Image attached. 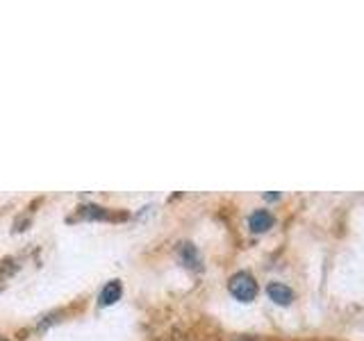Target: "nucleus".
Returning a JSON list of instances; mask_svg holds the SVG:
<instances>
[{"instance_id":"obj_1","label":"nucleus","mask_w":364,"mask_h":341,"mask_svg":"<svg viewBox=\"0 0 364 341\" xmlns=\"http://www.w3.org/2000/svg\"><path fill=\"white\" fill-rule=\"evenodd\" d=\"M228 291H230V296L239 303H253L259 293V284L253 273L237 271L235 276H230V280H228Z\"/></svg>"},{"instance_id":"obj_2","label":"nucleus","mask_w":364,"mask_h":341,"mask_svg":"<svg viewBox=\"0 0 364 341\" xmlns=\"http://www.w3.org/2000/svg\"><path fill=\"white\" fill-rule=\"evenodd\" d=\"M267 296L280 307H287V305L294 303V291L284 282H269L267 284Z\"/></svg>"},{"instance_id":"obj_3","label":"nucleus","mask_w":364,"mask_h":341,"mask_svg":"<svg viewBox=\"0 0 364 341\" xmlns=\"http://www.w3.org/2000/svg\"><path fill=\"white\" fill-rule=\"evenodd\" d=\"M273 223H276V219H273V214L269 210H255L248 216V227H250V232H255V234L271 230Z\"/></svg>"},{"instance_id":"obj_4","label":"nucleus","mask_w":364,"mask_h":341,"mask_svg":"<svg viewBox=\"0 0 364 341\" xmlns=\"http://www.w3.org/2000/svg\"><path fill=\"white\" fill-rule=\"evenodd\" d=\"M123 296V284L121 280H109L105 287H102L100 296H98V305L100 307H109L114 303H119Z\"/></svg>"},{"instance_id":"obj_5","label":"nucleus","mask_w":364,"mask_h":341,"mask_svg":"<svg viewBox=\"0 0 364 341\" xmlns=\"http://www.w3.org/2000/svg\"><path fill=\"white\" fill-rule=\"evenodd\" d=\"M77 216L82 221H112L114 219L107 212V207H102V205H82V207L77 210Z\"/></svg>"},{"instance_id":"obj_6","label":"nucleus","mask_w":364,"mask_h":341,"mask_svg":"<svg viewBox=\"0 0 364 341\" xmlns=\"http://www.w3.org/2000/svg\"><path fill=\"white\" fill-rule=\"evenodd\" d=\"M180 257H182V261H185V266H189V269H200V255H198L196 246L182 244L180 246Z\"/></svg>"},{"instance_id":"obj_7","label":"nucleus","mask_w":364,"mask_h":341,"mask_svg":"<svg viewBox=\"0 0 364 341\" xmlns=\"http://www.w3.org/2000/svg\"><path fill=\"white\" fill-rule=\"evenodd\" d=\"M0 341H5V339H0Z\"/></svg>"}]
</instances>
